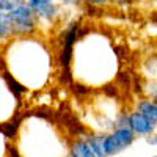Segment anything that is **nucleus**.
<instances>
[{"label": "nucleus", "mask_w": 157, "mask_h": 157, "mask_svg": "<svg viewBox=\"0 0 157 157\" xmlns=\"http://www.w3.org/2000/svg\"><path fill=\"white\" fill-rule=\"evenodd\" d=\"M10 17V27H11V35L17 38H30L38 32L39 24L33 14V11L24 3L17 5L14 10L8 13Z\"/></svg>", "instance_id": "f257e3e1"}, {"label": "nucleus", "mask_w": 157, "mask_h": 157, "mask_svg": "<svg viewBox=\"0 0 157 157\" xmlns=\"http://www.w3.org/2000/svg\"><path fill=\"white\" fill-rule=\"evenodd\" d=\"M137 137L129 127H115L110 132L104 134V152L107 157H113L124 152L135 143Z\"/></svg>", "instance_id": "f03ea898"}, {"label": "nucleus", "mask_w": 157, "mask_h": 157, "mask_svg": "<svg viewBox=\"0 0 157 157\" xmlns=\"http://www.w3.org/2000/svg\"><path fill=\"white\" fill-rule=\"evenodd\" d=\"M38 21L46 27H54L57 21L61 17V6L55 0H24Z\"/></svg>", "instance_id": "7ed1b4c3"}, {"label": "nucleus", "mask_w": 157, "mask_h": 157, "mask_svg": "<svg viewBox=\"0 0 157 157\" xmlns=\"http://www.w3.org/2000/svg\"><path fill=\"white\" fill-rule=\"evenodd\" d=\"M78 38H80V33H78V22H74V24L69 25V29L63 35V47H61V57H60V63L63 66L66 78H69V64H71L75 41Z\"/></svg>", "instance_id": "20e7f679"}, {"label": "nucleus", "mask_w": 157, "mask_h": 157, "mask_svg": "<svg viewBox=\"0 0 157 157\" xmlns=\"http://www.w3.org/2000/svg\"><path fill=\"white\" fill-rule=\"evenodd\" d=\"M127 123H129V129L134 132L135 137H148L151 134H155V127L157 124L149 121L146 116H143L141 113L132 110L130 113H127Z\"/></svg>", "instance_id": "39448f33"}, {"label": "nucleus", "mask_w": 157, "mask_h": 157, "mask_svg": "<svg viewBox=\"0 0 157 157\" xmlns=\"http://www.w3.org/2000/svg\"><path fill=\"white\" fill-rule=\"evenodd\" d=\"M68 155L69 157H98L94 154V151L91 149V146L88 145V141L85 140V137L74 138L69 143V146H68Z\"/></svg>", "instance_id": "423d86ee"}, {"label": "nucleus", "mask_w": 157, "mask_h": 157, "mask_svg": "<svg viewBox=\"0 0 157 157\" xmlns=\"http://www.w3.org/2000/svg\"><path fill=\"white\" fill-rule=\"evenodd\" d=\"M134 110L138 112V113H141L143 116H146L149 121H152V123L157 124V102L154 99H149V98L138 99Z\"/></svg>", "instance_id": "0eeeda50"}, {"label": "nucleus", "mask_w": 157, "mask_h": 157, "mask_svg": "<svg viewBox=\"0 0 157 157\" xmlns=\"http://www.w3.org/2000/svg\"><path fill=\"white\" fill-rule=\"evenodd\" d=\"M85 140L88 141V145L91 146V149L94 151V154L98 157H107L105 152H104V134L102 132H91L85 135Z\"/></svg>", "instance_id": "6e6552de"}, {"label": "nucleus", "mask_w": 157, "mask_h": 157, "mask_svg": "<svg viewBox=\"0 0 157 157\" xmlns=\"http://www.w3.org/2000/svg\"><path fill=\"white\" fill-rule=\"evenodd\" d=\"M21 3H24V0H0V13H10Z\"/></svg>", "instance_id": "1a4fd4ad"}, {"label": "nucleus", "mask_w": 157, "mask_h": 157, "mask_svg": "<svg viewBox=\"0 0 157 157\" xmlns=\"http://www.w3.org/2000/svg\"><path fill=\"white\" fill-rule=\"evenodd\" d=\"M145 93L148 94L149 99H157V82L155 80H148L146 82V90H145Z\"/></svg>", "instance_id": "9d476101"}, {"label": "nucleus", "mask_w": 157, "mask_h": 157, "mask_svg": "<svg viewBox=\"0 0 157 157\" xmlns=\"http://www.w3.org/2000/svg\"><path fill=\"white\" fill-rule=\"evenodd\" d=\"M145 66H146V69H148V77H149V80H151V78H152V80H155V57H152V60H148L146 61V64H145Z\"/></svg>", "instance_id": "9b49d317"}, {"label": "nucleus", "mask_w": 157, "mask_h": 157, "mask_svg": "<svg viewBox=\"0 0 157 157\" xmlns=\"http://www.w3.org/2000/svg\"><path fill=\"white\" fill-rule=\"evenodd\" d=\"M55 2H57L60 6H68V8H72V6H80L83 0H55Z\"/></svg>", "instance_id": "f8f14e48"}, {"label": "nucleus", "mask_w": 157, "mask_h": 157, "mask_svg": "<svg viewBox=\"0 0 157 157\" xmlns=\"http://www.w3.org/2000/svg\"><path fill=\"white\" fill-rule=\"evenodd\" d=\"M134 2H135V0H110V3H115V5H118V6L123 8V10L129 8Z\"/></svg>", "instance_id": "ddd939ff"}, {"label": "nucleus", "mask_w": 157, "mask_h": 157, "mask_svg": "<svg viewBox=\"0 0 157 157\" xmlns=\"http://www.w3.org/2000/svg\"><path fill=\"white\" fill-rule=\"evenodd\" d=\"M83 2H86L90 5H94V6H105L110 3V0H83Z\"/></svg>", "instance_id": "4468645a"}, {"label": "nucleus", "mask_w": 157, "mask_h": 157, "mask_svg": "<svg viewBox=\"0 0 157 157\" xmlns=\"http://www.w3.org/2000/svg\"><path fill=\"white\" fill-rule=\"evenodd\" d=\"M145 140H146V143H148L149 146L155 148V145H157V135H155V134H151V135L145 137Z\"/></svg>", "instance_id": "2eb2a0df"}, {"label": "nucleus", "mask_w": 157, "mask_h": 157, "mask_svg": "<svg viewBox=\"0 0 157 157\" xmlns=\"http://www.w3.org/2000/svg\"><path fill=\"white\" fill-rule=\"evenodd\" d=\"M149 157H157V155H155V154H152V155H149Z\"/></svg>", "instance_id": "dca6fc26"}, {"label": "nucleus", "mask_w": 157, "mask_h": 157, "mask_svg": "<svg viewBox=\"0 0 157 157\" xmlns=\"http://www.w3.org/2000/svg\"><path fill=\"white\" fill-rule=\"evenodd\" d=\"M64 157H69V155H64Z\"/></svg>", "instance_id": "f3484780"}]
</instances>
